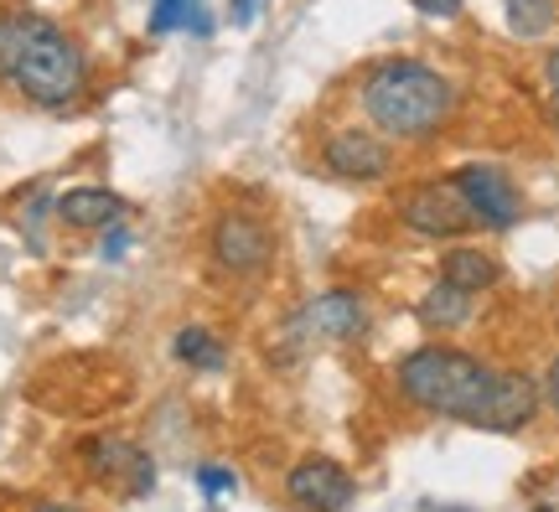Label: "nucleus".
Wrapping results in <instances>:
<instances>
[{"label": "nucleus", "instance_id": "nucleus-1", "mask_svg": "<svg viewBox=\"0 0 559 512\" xmlns=\"http://www.w3.org/2000/svg\"><path fill=\"white\" fill-rule=\"evenodd\" d=\"M362 109L383 135L425 140L456 115V88L445 73L415 58H389L362 79Z\"/></svg>", "mask_w": 559, "mask_h": 512}, {"label": "nucleus", "instance_id": "nucleus-2", "mask_svg": "<svg viewBox=\"0 0 559 512\" xmlns=\"http://www.w3.org/2000/svg\"><path fill=\"white\" fill-rule=\"evenodd\" d=\"M400 394L425 414H440V419H466L477 425V409L487 398V383H492V368L472 353H456V347H419L400 362Z\"/></svg>", "mask_w": 559, "mask_h": 512}, {"label": "nucleus", "instance_id": "nucleus-3", "mask_svg": "<svg viewBox=\"0 0 559 512\" xmlns=\"http://www.w3.org/2000/svg\"><path fill=\"white\" fill-rule=\"evenodd\" d=\"M21 94L41 109H68L88 88V62H83V47L62 26H52L47 16H32V32H26V47H21V62L11 73Z\"/></svg>", "mask_w": 559, "mask_h": 512}, {"label": "nucleus", "instance_id": "nucleus-4", "mask_svg": "<svg viewBox=\"0 0 559 512\" xmlns=\"http://www.w3.org/2000/svg\"><path fill=\"white\" fill-rule=\"evenodd\" d=\"M213 259H218L223 275L234 279H254L270 270L275 259V234L264 228V217L254 213H223L213 223Z\"/></svg>", "mask_w": 559, "mask_h": 512}, {"label": "nucleus", "instance_id": "nucleus-5", "mask_svg": "<svg viewBox=\"0 0 559 512\" xmlns=\"http://www.w3.org/2000/svg\"><path fill=\"white\" fill-rule=\"evenodd\" d=\"M400 223L419 238H456L466 228H477V217L466 207L456 181H425L415 192L400 198Z\"/></svg>", "mask_w": 559, "mask_h": 512}, {"label": "nucleus", "instance_id": "nucleus-6", "mask_svg": "<svg viewBox=\"0 0 559 512\" xmlns=\"http://www.w3.org/2000/svg\"><path fill=\"white\" fill-rule=\"evenodd\" d=\"M285 492H290V502L306 512H342L347 502H353V476L342 472L337 461H326V455H306L300 466H290V476H285Z\"/></svg>", "mask_w": 559, "mask_h": 512}, {"label": "nucleus", "instance_id": "nucleus-7", "mask_svg": "<svg viewBox=\"0 0 559 512\" xmlns=\"http://www.w3.org/2000/svg\"><path fill=\"white\" fill-rule=\"evenodd\" d=\"M456 187L481 228H513L519 223V192H513L508 171H498V166H461Z\"/></svg>", "mask_w": 559, "mask_h": 512}, {"label": "nucleus", "instance_id": "nucleus-8", "mask_svg": "<svg viewBox=\"0 0 559 512\" xmlns=\"http://www.w3.org/2000/svg\"><path fill=\"white\" fill-rule=\"evenodd\" d=\"M321 166L332 171L337 181H379L389 177V145L379 135H368V130H337V135L321 145Z\"/></svg>", "mask_w": 559, "mask_h": 512}, {"label": "nucleus", "instance_id": "nucleus-9", "mask_svg": "<svg viewBox=\"0 0 559 512\" xmlns=\"http://www.w3.org/2000/svg\"><path fill=\"white\" fill-rule=\"evenodd\" d=\"M534 404H539V389L528 373H492L487 383V398L477 409V430H498V434H513L534 419Z\"/></svg>", "mask_w": 559, "mask_h": 512}, {"label": "nucleus", "instance_id": "nucleus-10", "mask_svg": "<svg viewBox=\"0 0 559 512\" xmlns=\"http://www.w3.org/2000/svg\"><path fill=\"white\" fill-rule=\"evenodd\" d=\"M83 455H88V472L99 476V481H120L124 476V492L130 497H145L151 487H156L151 455L135 451V445H124V440H88Z\"/></svg>", "mask_w": 559, "mask_h": 512}, {"label": "nucleus", "instance_id": "nucleus-11", "mask_svg": "<svg viewBox=\"0 0 559 512\" xmlns=\"http://www.w3.org/2000/svg\"><path fill=\"white\" fill-rule=\"evenodd\" d=\"M124 213V198H115L109 187H73L58 198V217L68 228H115Z\"/></svg>", "mask_w": 559, "mask_h": 512}, {"label": "nucleus", "instance_id": "nucleus-12", "mask_svg": "<svg viewBox=\"0 0 559 512\" xmlns=\"http://www.w3.org/2000/svg\"><path fill=\"white\" fill-rule=\"evenodd\" d=\"M306 321H311L321 336H332V342H347V336L362 332V300L353 296V290H321V296L311 300Z\"/></svg>", "mask_w": 559, "mask_h": 512}, {"label": "nucleus", "instance_id": "nucleus-13", "mask_svg": "<svg viewBox=\"0 0 559 512\" xmlns=\"http://www.w3.org/2000/svg\"><path fill=\"white\" fill-rule=\"evenodd\" d=\"M415 315L430 326V332H456V326H466V321H472V296L440 279V285H430V290L419 296Z\"/></svg>", "mask_w": 559, "mask_h": 512}, {"label": "nucleus", "instance_id": "nucleus-14", "mask_svg": "<svg viewBox=\"0 0 559 512\" xmlns=\"http://www.w3.org/2000/svg\"><path fill=\"white\" fill-rule=\"evenodd\" d=\"M440 279L466 290V296H477V290H487L498 279V259L481 254V249H451V254L440 259Z\"/></svg>", "mask_w": 559, "mask_h": 512}, {"label": "nucleus", "instance_id": "nucleus-15", "mask_svg": "<svg viewBox=\"0 0 559 512\" xmlns=\"http://www.w3.org/2000/svg\"><path fill=\"white\" fill-rule=\"evenodd\" d=\"M171 353H177V362H187V368H198V373H218L223 362H228V353H223V342L207 326H181L177 342H171Z\"/></svg>", "mask_w": 559, "mask_h": 512}, {"label": "nucleus", "instance_id": "nucleus-16", "mask_svg": "<svg viewBox=\"0 0 559 512\" xmlns=\"http://www.w3.org/2000/svg\"><path fill=\"white\" fill-rule=\"evenodd\" d=\"M207 32V16H202V0H156V11H151V32L166 37V32Z\"/></svg>", "mask_w": 559, "mask_h": 512}, {"label": "nucleus", "instance_id": "nucleus-17", "mask_svg": "<svg viewBox=\"0 0 559 512\" xmlns=\"http://www.w3.org/2000/svg\"><path fill=\"white\" fill-rule=\"evenodd\" d=\"M555 26V0H508V32L523 41L544 37Z\"/></svg>", "mask_w": 559, "mask_h": 512}, {"label": "nucleus", "instance_id": "nucleus-18", "mask_svg": "<svg viewBox=\"0 0 559 512\" xmlns=\"http://www.w3.org/2000/svg\"><path fill=\"white\" fill-rule=\"evenodd\" d=\"M32 16H37V11H0V79L5 83H11V73H16V62H21Z\"/></svg>", "mask_w": 559, "mask_h": 512}, {"label": "nucleus", "instance_id": "nucleus-19", "mask_svg": "<svg viewBox=\"0 0 559 512\" xmlns=\"http://www.w3.org/2000/svg\"><path fill=\"white\" fill-rule=\"evenodd\" d=\"M198 487L207 497H218V492H234V487H239V476L223 472V466H202V472H198Z\"/></svg>", "mask_w": 559, "mask_h": 512}, {"label": "nucleus", "instance_id": "nucleus-20", "mask_svg": "<svg viewBox=\"0 0 559 512\" xmlns=\"http://www.w3.org/2000/svg\"><path fill=\"white\" fill-rule=\"evenodd\" d=\"M124 249H130V228H124V223H115V228L104 234V259H120Z\"/></svg>", "mask_w": 559, "mask_h": 512}, {"label": "nucleus", "instance_id": "nucleus-21", "mask_svg": "<svg viewBox=\"0 0 559 512\" xmlns=\"http://www.w3.org/2000/svg\"><path fill=\"white\" fill-rule=\"evenodd\" d=\"M415 11H425V16H436V21H445V16H456L461 11V0H409Z\"/></svg>", "mask_w": 559, "mask_h": 512}, {"label": "nucleus", "instance_id": "nucleus-22", "mask_svg": "<svg viewBox=\"0 0 559 512\" xmlns=\"http://www.w3.org/2000/svg\"><path fill=\"white\" fill-rule=\"evenodd\" d=\"M260 5H264V0H234V21H239V26H249V21L260 16Z\"/></svg>", "mask_w": 559, "mask_h": 512}, {"label": "nucleus", "instance_id": "nucleus-23", "mask_svg": "<svg viewBox=\"0 0 559 512\" xmlns=\"http://www.w3.org/2000/svg\"><path fill=\"white\" fill-rule=\"evenodd\" d=\"M544 398H549V404L559 409V357L549 362V373H544Z\"/></svg>", "mask_w": 559, "mask_h": 512}, {"label": "nucleus", "instance_id": "nucleus-24", "mask_svg": "<svg viewBox=\"0 0 559 512\" xmlns=\"http://www.w3.org/2000/svg\"><path fill=\"white\" fill-rule=\"evenodd\" d=\"M544 79H549V94H555V104H559V52H549V62H544Z\"/></svg>", "mask_w": 559, "mask_h": 512}, {"label": "nucleus", "instance_id": "nucleus-25", "mask_svg": "<svg viewBox=\"0 0 559 512\" xmlns=\"http://www.w3.org/2000/svg\"><path fill=\"white\" fill-rule=\"evenodd\" d=\"M37 512H79V508H62V502H47V508H37Z\"/></svg>", "mask_w": 559, "mask_h": 512}, {"label": "nucleus", "instance_id": "nucleus-26", "mask_svg": "<svg viewBox=\"0 0 559 512\" xmlns=\"http://www.w3.org/2000/svg\"><path fill=\"white\" fill-rule=\"evenodd\" d=\"M555 124H559V104H555Z\"/></svg>", "mask_w": 559, "mask_h": 512}]
</instances>
